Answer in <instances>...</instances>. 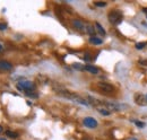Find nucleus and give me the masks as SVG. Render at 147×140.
I'll return each instance as SVG.
<instances>
[{"label": "nucleus", "mask_w": 147, "mask_h": 140, "mask_svg": "<svg viewBox=\"0 0 147 140\" xmlns=\"http://www.w3.org/2000/svg\"><path fill=\"white\" fill-rule=\"evenodd\" d=\"M16 87H17L18 90L24 92L25 94L30 93V92H35V85L30 80H20L16 85Z\"/></svg>", "instance_id": "f257e3e1"}, {"label": "nucleus", "mask_w": 147, "mask_h": 140, "mask_svg": "<svg viewBox=\"0 0 147 140\" xmlns=\"http://www.w3.org/2000/svg\"><path fill=\"white\" fill-rule=\"evenodd\" d=\"M108 19H109V22H110L112 25H119V24L122 22L123 16H122V13H121L120 10L114 9V10H112V11L109 13Z\"/></svg>", "instance_id": "f03ea898"}, {"label": "nucleus", "mask_w": 147, "mask_h": 140, "mask_svg": "<svg viewBox=\"0 0 147 140\" xmlns=\"http://www.w3.org/2000/svg\"><path fill=\"white\" fill-rule=\"evenodd\" d=\"M83 122H84V125H85V127H87V128H90V129H95V128H97V125H98L97 121H96L94 118H91V116L85 118Z\"/></svg>", "instance_id": "7ed1b4c3"}, {"label": "nucleus", "mask_w": 147, "mask_h": 140, "mask_svg": "<svg viewBox=\"0 0 147 140\" xmlns=\"http://www.w3.org/2000/svg\"><path fill=\"white\" fill-rule=\"evenodd\" d=\"M97 87L100 88L101 90L105 92V93H113L114 92V87L110 84H108V83H104V81L97 83Z\"/></svg>", "instance_id": "20e7f679"}, {"label": "nucleus", "mask_w": 147, "mask_h": 140, "mask_svg": "<svg viewBox=\"0 0 147 140\" xmlns=\"http://www.w3.org/2000/svg\"><path fill=\"white\" fill-rule=\"evenodd\" d=\"M71 24H73L74 27H75L77 31H79V32H83V31H85V30H86V27H85L84 23H83L82 20H79V19H74L73 22H71Z\"/></svg>", "instance_id": "39448f33"}, {"label": "nucleus", "mask_w": 147, "mask_h": 140, "mask_svg": "<svg viewBox=\"0 0 147 140\" xmlns=\"http://www.w3.org/2000/svg\"><path fill=\"white\" fill-rule=\"evenodd\" d=\"M13 69V65L8 61H5V60H1L0 61V70H11Z\"/></svg>", "instance_id": "423d86ee"}, {"label": "nucleus", "mask_w": 147, "mask_h": 140, "mask_svg": "<svg viewBox=\"0 0 147 140\" xmlns=\"http://www.w3.org/2000/svg\"><path fill=\"white\" fill-rule=\"evenodd\" d=\"M135 98H136L135 102H136L138 105H146L147 104V101L145 100V97H144L143 95H136Z\"/></svg>", "instance_id": "0eeeda50"}, {"label": "nucleus", "mask_w": 147, "mask_h": 140, "mask_svg": "<svg viewBox=\"0 0 147 140\" xmlns=\"http://www.w3.org/2000/svg\"><path fill=\"white\" fill-rule=\"evenodd\" d=\"M85 70L86 71H88V72H91L93 75H96V73H98V68H96V67H94V66H91V65H87V66H85Z\"/></svg>", "instance_id": "6e6552de"}, {"label": "nucleus", "mask_w": 147, "mask_h": 140, "mask_svg": "<svg viewBox=\"0 0 147 140\" xmlns=\"http://www.w3.org/2000/svg\"><path fill=\"white\" fill-rule=\"evenodd\" d=\"M90 42L93 43V44H95V45H100V44L103 43V41H102L101 38L96 37V36H91V37H90Z\"/></svg>", "instance_id": "1a4fd4ad"}, {"label": "nucleus", "mask_w": 147, "mask_h": 140, "mask_svg": "<svg viewBox=\"0 0 147 140\" xmlns=\"http://www.w3.org/2000/svg\"><path fill=\"white\" fill-rule=\"evenodd\" d=\"M95 28L97 30V32L101 35H105V30L102 27V25L100 23H95Z\"/></svg>", "instance_id": "9d476101"}, {"label": "nucleus", "mask_w": 147, "mask_h": 140, "mask_svg": "<svg viewBox=\"0 0 147 140\" xmlns=\"http://www.w3.org/2000/svg\"><path fill=\"white\" fill-rule=\"evenodd\" d=\"M6 136H8V137L11 138V139H16V138H18V133H17V132H13V131H9V130L6 131Z\"/></svg>", "instance_id": "9b49d317"}, {"label": "nucleus", "mask_w": 147, "mask_h": 140, "mask_svg": "<svg viewBox=\"0 0 147 140\" xmlns=\"http://www.w3.org/2000/svg\"><path fill=\"white\" fill-rule=\"evenodd\" d=\"M86 32L90 35L94 36V34H95V27L92 26V25H87V26H86Z\"/></svg>", "instance_id": "f8f14e48"}, {"label": "nucleus", "mask_w": 147, "mask_h": 140, "mask_svg": "<svg viewBox=\"0 0 147 140\" xmlns=\"http://www.w3.org/2000/svg\"><path fill=\"white\" fill-rule=\"evenodd\" d=\"M97 111H98V112H100L102 115H110V113H111L109 110L103 108V107H98V108H97Z\"/></svg>", "instance_id": "ddd939ff"}, {"label": "nucleus", "mask_w": 147, "mask_h": 140, "mask_svg": "<svg viewBox=\"0 0 147 140\" xmlns=\"http://www.w3.org/2000/svg\"><path fill=\"white\" fill-rule=\"evenodd\" d=\"M146 42H139V43H137L136 45H135V48L137 49V50H142V49H144L145 46H146Z\"/></svg>", "instance_id": "4468645a"}, {"label": "nucleus", "mask_w": 147, "mask_h": 140, "mask_svg": "<svg viewBox=\"0 0 147 140\" xmlns=\"http://www.w3.org/2000/svg\"><path fill=\"white\" fill-rule=\"evenodd\" d=\"M131 122L135 123V124H136L138 128H145V125H146L144 122H140V121H137V120H131Z\"/></svg>", "instance_id": "2eb2a0df"}, {"label": "nucleus", "mask_w": 147, "mask_h": 140, "mask_svg": "<svg viewBox=\"0 0 147 140\" xmlns=\"http://www.w3.org/2000/svg\"><path fill=\"white\" fill-rule=\"evenodd\" d=\"M73 67L77 70H85V67H83V66H82V65H79V63H74Z\"/></svg>", "instance_id": "dca6fc26"}, {"label": "nucleus", "mask_w": 147, "mask_h": 140, "mask_svg": "<svg viewBox=\"0 0 147 140\" xmlns=\"http://www.w3.org/2000/svg\"><path fill=\"white\" fill-rule=\"evenodd\" d=\"M96 7H105L107 6V2H95L94 3Z\"/></svg>", "instance_id": "f3484780"}, {"label": "nucleus", "mask_w": 147, "mask_h": 140, "mask_svg": "<svg viewBox=\"0 0 147 140\" xmlns=\"http://www.w3.org/2000/svg\"><path fill=\"white\" fill-rule=\"evenodd\" d=\"M5 30H7V24L0 23V31H5Z\"/></svg>", "instance_id": "a211bd4d"}, {"label": "nucleus", "mask_w": 147, "mask_h": 140, "mask_svg": "<svg viewBox=\"0 0 147 140\" xmlns=\"http://www.w3.org/2000/svg\"><path fill=\"white\" fill-rule=\"evenodd\" d=\"M139 63L142 65V66H144V67H147V60H139Z\"/></svg>", "instance_id": "6ab92c4d"}, {"label": "nucleus", "mask_w": 147, "mask_h": 140, "mask_svg": "<svg viewBox=\"0 0 147 140\" xmlns=\"http://www.w3.org/2000/svg\"><path fill=\"white\" fill-rule=\"evenodd\" d=\"M84 59H85V60H87V61H90V60H91V57L88 55V53H87V54L84 57Z\"/></svg>", "instance_id": "aec40b11"}, {"label": "nucleus", "mask_w": 147, "mask_h": 140, "mask_svg": "<svg viewBox=\"0 0 147 140\" xmlns=\"http://www.w3.org/2000/svg\"><path fill=\"white\" fill-rule=\"evenodd\" d=\"M1 132H2V127L0 125V133H1Z\"/></svg>", "instance_id": "412c9836"}, {"label": "nucleus", "mask_w": 147, "mask_h": 140, "mask_svg": "<svg viewBox=\"0 0 147 140\" xmlns=\"http://www.w3.org/2000/svg\"><path fill=\"white\" fill-rule=\"evenodd\" d=\"M1 50H2V45L0 44V51H1Z\"/></svg>", "instance_id": "4be33fe9"}, {"label": "nucleus", "mask_w": 147, "mask_h": 140, "mask_svg": "<svg viewBox=\"0 0 147 140\" xmlns=\"http://www.w3.org/2000/svg\"><path fill=\"white\" fill-rule=\"evenodd\" d=\"M0 140H6V139H3V138H0Z\"/></svg>", "instance_id": "5701e85b"}, {"label": "nucleus", "mask_w": 147, "mask_h": 140, "mask_svg": "<svg viewBox=\"0 0 147 140\" xmlns=\"http://www.w3.org/2000/svg\"><path fill=\"white\" fill-rule=\"evenodd\" d=\"M131 140H137V139H136V138H132V139H131Z\"/></svg>", "instance_id": "b1692460"}, {"label": "nucleus", "mask_w": 147, "mask_h": 140, "mask_svg": "<svg viewBox=\"0 0 147 140\" xmlns=\"http://www.w3.org/2000/svg\"><path fill=\"white\" fill-rule=\"evenodd\" d=\"M84 140H92V139H90V138H88V139H84Z\"/></svg>", "instance_id": "393cba45"}, {"label": "nucleus", "mask_w": 147, "mask_h": 140, "mask_svg": "<svg viewBox=\"0 0 147 140\" xmlns=\"http://www.w3.org/2000/svg\"><path fill=\"white\" fill-rule=\"evenodd\" d=\"M146 98H147V96H146Z\"/></svg>", "instance_id": "a878e982"}]
</instances>
